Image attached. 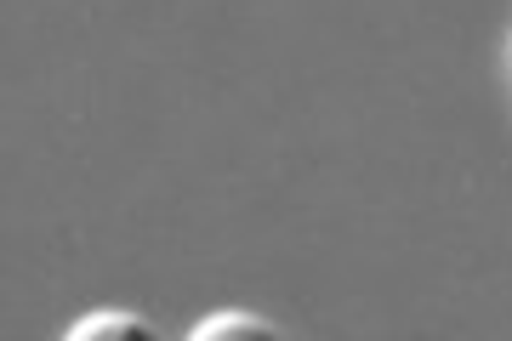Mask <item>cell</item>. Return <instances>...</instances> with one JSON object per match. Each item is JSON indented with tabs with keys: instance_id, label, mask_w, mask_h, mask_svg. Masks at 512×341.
<instances>
[{
	"instance_id": "cell-1",
	"label": "cell",
	"mask_w": 512,
	"mask_h": 341,
	"mask_svg": "<svg viewBox=\"0 0 512 341\" xmlns=\"http://www.w3.org/2000/svg\"><path fill=\"white\" fill-rule=\"evenodd\" d=\"M69 341H154V330H148L137 313H114V307H97V313H86V319L69 324Z\"/></svg>"
},
{
	"instance_id": "cell-2",
	"label": "cell",
	"mask_w": 512,
	"mask_h": 341,
	"mask_svg": "<svg viewBox=\"0 0 512 341\" xmlns=\"http://www.w3.org/2000/svg\"><path fill=\"white\" fill-rule=\"evenodd\" d=\"M274 324H262L256 313H211V319L188 324V341H268Z\"/></svg>"
},
{
	"instance_id": "cell-3",
	"label": "cell",
	"mask_w": 512,
	"mask_h": 341,
	"mask_svg": "<svg viewBox=\"0 0 512 341\" xmlns=\"http://www.w3.org/2000/svg\"><path fill=\"white\" fill-rule=\"evenodd\" d=\"M507 69H512V35H507Z\"/></svg>"
}]
</instances>
